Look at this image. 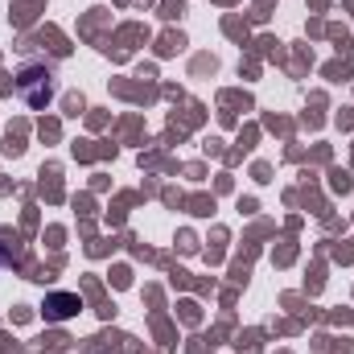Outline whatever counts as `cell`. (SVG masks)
<instances>
[{"label":"cell","mask_w":354,"mask_h":354,"mask_svg":"<svg viewBox=\"0 0 354 354\" xmlns=\"http://www.w3.org/2000/svg\"><path fill=\"white\" fill-rule=\"evenodd\" d=\"M75 309H79V297H66V292L50 297V317H71Z\"/></svg>","instance_id":"obj_2"},{"label":"cell","mask_w":354,"mask_h":354,"mask_svg":"<svg viewBox=\"0 0 354 354\" xmlns=\"http://www.w3.org/2000/svg\"><path fill=\"white\" fill-rule=\"evenodd\" d=\"M0 260H4V256H0Z\"/></svg>","instance_id":"obj_3"},{"label":"cell","mask_w":354,"mask_h":354,"mask_svg":"<svg viewBox=\"0 0 354 354\" xmlns=\"http://www.w3.org/2000/svg\"><path fill=\"white\" fill-rule=\"evenodd\" d=\"M17 91H21V99H25L29 107H46V103L54 99V66H46V62H29V66H21V75H17Z\"/></svg>","instance_id":"obj_1"}]
</instances>
